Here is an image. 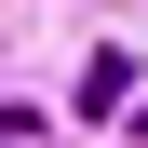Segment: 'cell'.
<instances>
[{
    "label": "cell",
    "instance_id": "obj_1",
    "mask_svg": "<svg viewBox=\"0 0 148 148\" xmlns=\"http://www.w3.org/2000/svg\"><path fill=\"white\" fill-rule=\"evenodd\" d=\"M121 94H135V54H94V67H81V121H108Z\"/></svg>",
    "mask_w": 148,
    "mask_h": 148
}]
</instances>
